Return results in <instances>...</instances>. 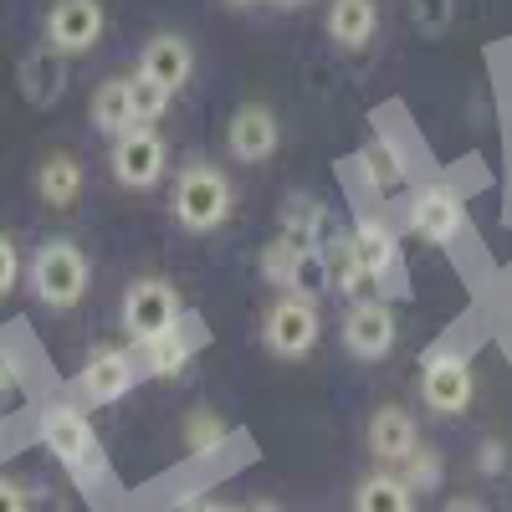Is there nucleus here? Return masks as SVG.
Instances as JSON below:
<instances>
[{
  "label": "nucleus",
  "instance_id": "obj_1",
  "mask_svg": "<svg viewBox=\"0 0 512 512\" xmlns=\"http://www.w3.org/2000/svg\"><path fill=\"white\" fill-rule=\"evenodd\" d=\"M169 210H175V221L185 231H195V236L216 231L231 216V180L221 175V169H210V164H190V169H180L175 195H169Z\"/></svg>",
  "mask_w": 512,
  "mask_h": 512
},
{
  "label": "nucleus",
  "instance_id": "obj_2",
  "mask_svg": "<svg viewBox=\"0 0 512 512\" xmlns=\"http://www.w3.org/2000/svg\"><path fill=\"white\" fill-rule=\"evenodd\" d=\"M31 292L41 297L47 308H77L88 297V256H82L72 241H47L36 256H31V272H26Z\"/></svg>",
  "mask_w": 512,
  "mask_h": 512
},
{
  "label": "nucleus",
  "instance_id": "obj_3",
  "mask_svg": "<svg viewBox=\"0 0 512 512\" xmlns=\"http://www.w3.org/2000/svg\"><path fill=\"white\" fill-rule=\"evenodd\" d=\"M123 328H128V338H134L139 349L159 344L164 333H175L180 328V297H175V287L159 282V277H139L134 287L123 292Z\"/></svg>",
  "mask_w": 512,
  "mask_h": 512
},
{
  "label": "nucleus",
  "instance_id": "obj_4",
  "mask_svg": "<svg viewBox=\"0 0 512 512\" xmlns=\"http://www.w3.org/2000/svg\"><path fill=\"white\" fill-rule=\"evenodd\" d=\"M41 446H47L72 477H93L98 441H93V425H88V415H82V410H72V405L41 410Z\"/></svg>",
  "mask_w": 512,
  "mask_h": 512
},
{
  "label": "nucleus",
  "instance_id": "obj_5",
  "mask_svg": "<svg viewBox=\"0 0 512 512\" xmlns=\"http://www.w3.org/2000/svg\"><path fill=\"white\" fill-rule=\"evenodd\" d=\"M318 308L308 303V297H282V303H272L267 323H262V344L277 354V359H303L313 344H318Z\"/></svg>",
  "mask_w": 512,
  "mask_h": 512
},
{
  "label": "nucleus",
  "instance_id": "obj_6",
  "mask_svg": "<svg viewBox=\"0 0 512 512\" xmlns=\"http://www.w3.org/2000/svg\"><path fill=\"white\" fill-rule=\"evenodd\" d=\"M103 36V6L98 0H57L52 16H47V47L62 57L77 52H93Z\"/></svg>",
  "mask_w": 512,
  "mask_h": 512
},
{
  "label": "nucleus",
  "instance_id": "obj_7",
  "mask_svg": "<svg viewBox=\"0 0 512 512\" xmlns=\"http://www.w3.org/2000/svg\"><path fill=\"white\" fill-rule=\"evenodd\" d=\"M113 175L128 190L159 185V175H164V139L154 134V128H144V123L128 128L123 139H113Z\"/></svg>",
  "mask_w": 512,
  "mask_h": 512
},
{
  "label": "nucleus",
  "instance_id": "obj_8",
  "mask_svg": "<svg viewBox=\"0 0 512 512\" xmlns=\"http://www.w3.org/2000/svg\"><path fill=\"white\" fill-rule=\"evenodd\" d=\"M344 349L354 359H384L395 349V313L379 297H359L344 318Z\"/></svg>",
  "mask_w": 512,
  "mask_h": 512
},
{
  "label": "nucleus",
  "instance_id": "obj_9",
  "mask_svg": "<svg viewBox=\"0 0 512 512\" xmlns=\"http://www.w3.org/2000/svg\"><path fill=\"white\" fill-rule=\"evenodd\" d=\"M420 395L436 415H461L472 405V369L456 354H431L420 369Z\"/></svg>",
  "mask_w": 512,
  "mask_h": 512
},
{
  "label": "nucleus",
  "instance_id": "obj_10",
  "mask_svg": "<svg viewBox=\"0 0 512 512\" xmlns=\"http://www.w3.org/2000/svg\"><path fill=\"white\" fill-rule=\"evenodd\" d=\"M461 221H466V210H461L456 190H446V185H425V190L410 200V226H415V236L436 241V246L456 241V236H461Z\"/></svg>",
  "mask_w": 512,
  "mask_h": 512
},
{
  "label": "nucleus",
  "instance_id": "obj_11",
  "mask_svg": "<svg viewBox=\"0 0 512 512\" xmlns=\"http://www.w3.org/2000/svg\"><path fill=\"white\" fill-rule=\"evenodd\" d=\"M77 390H82V400H88V405H113V400H123L128 390H134V359H128L123 349H98L88 364H82Z\"/></svg>",
  "mask_w": 512,
  "mask_h": 512
},
{
  "label": "nucleus",
  "instance_id": "obj_12",
  "mask_svg": "<svg viewBox=\"0 0 512 512\" xmlns=\"http://www.w3.org/2000/svg\"><path fill=\"white\" fill-rule=\"evenodd\" d=\"M277 118H272V108H262V103H246V108H236V118H231V134H226V144H231V154L236 159H246V164H262V159H272L277 154Z\"/></svg>",
  "mask_w": 512,
  "mask_h": 512
},
{
  "label": "nucleus",
  "instance_id": "obj_13",
  "mask_svg": "<svg viewBox=\"0 0 512 512\" xmlns=\"http://www.w3.org/2000/svg\"><path fill=\"white\" fill-rule=\"evenodd\" d=\"M144 77H154L164 93H180L190 72H195V52H190V41L185 36H154L149 47H144V62H139Z\"/></svg>",
  "mask_w": 512,
  "mask_h": 512
},
{
  "label": "nucleus",
  "instance_id": "obj_14",
  "mask_svg": "<svg viewBox=\"0 0 512 512\" xmlns=\"http://www.w3.org/2000/svg\"><path fill=\"white\" fill-rule=\"evenodd\" d=\"M415 446H420V436H415V420H410V410H400V405H384V410H374V415H369V451H374L379 461L400 466Z\"/></svg>",
  "mask_w": 512,
  "mask_h": 512
},
{
  "label": "nucleus",
  "instance_id": "obj_15",
  "mask_svg": "<svg viewBox=\"0 0 512 512\" xmlns=\"http://www.w3.org/2000/svg\"><path fill=\"white\" fill-rule=\"evenodd\" d=\"M374 26H379L374 0H333L328 6V36H333V47H344V52L369 47Z\"/></svg>",
  "mask_w": 512,
  "mask_h": 512
},
{
  "label": "nucleus",
  "instance_id": "obj_16",
  "mask_svg": "<svg viewBox=\"0 0 512 512\" xmlns=\"http://www.w3.org/2000/svg\"><path fill=\"white\" fill-rule=\"evenodd\" d=\"M93 128L108 139H123L128 128H139L134 103H128V77H108L103 88L93 93Z\"/></svg>",
  "mask_w": 512,
  "mask_h": 512
},
{
  "label": "nucleus",
  "instance_id": "obj_17",
  "mask_svg": "<svg viewBox=\"0 0 512 512\" xmlns=\"http://www.w3.org/2000/svg\"><path fill=\"white\" fill-rule=\"evenodd\" d=\"M354 241V256H359V267H364V277L374 282V277H384L395 262H400V246H395V231L384 226V221H359V231L349 236Z\"/></svg>",
  "mask_w": 512,
  "mask_h": 512
},
{
  "label": "nucleus",
  "instance_id": "obj_18",
  "mask_svg": "<svg viewBox=\"0 0 512 512\" xmlns=\"http://www.w3.org/2000/svg\"><path fill=\"white\" fill-rule=\"evenodd\" d=\"M36 190H41V200H47V205L67 210L82 195V164L72 154H52L47 164L36 169Z\"/></svg>",
  "mask_w": 512,
  "mask_h": 512
},
{
  "label": "nucleus",
  "instance_id": "obj_19",
  "mask_svg": "<svg viewBox=\"0 0 512 512\" xmlns=\"http://www.w3.org/2000/svg\"><path fill=\"white\" fill-rule=\"evenodd\" d=\"M354 507H359V512H415V492H410L395 472H379V477L359 482Z\"/></svg>",
  "mask_w": 512,
  "mask_h": 512
},
{
  "label": "nucleus",
  "instance_id": "obj_20",
  "mask_svg": "<svg viewBox=\"0 0 512 512\" xmlns=\"http://www.w3.org/2000/svg\"><path fill=\"white\" fill-rule=\"evenodd\" d=\"M359 159H364V169H369V185H374V190H390V185L405 180V159H400L390 144H384V139H374Z\"/></svg>",
  "mask_w": 512,
  "mask_h": 512
},
{
  "label": "nucleus",
  "instance_id": "obj_21",
  "mask_svg": "<svg viewBox=\"0 0 512 512\" xmlns=\"http://www.w3.org/2000/svg\"><path fill=\"white\" fill-rule=\"evenodd\" d=\"M128 103H134V118L149 128V123H159V118H164V108H169V93L159 88L154 77L134 72V77H128Z\"/></svg>",
  "mask_w": 512,
  "mask_h": 512
},
{
  "label": "nucleus",
  "instance_id": "obj_22",
  "mask_svg": "<svg viewBox=\"0 0 512 512\" xmlns=\"http://www.w3.org/2000/svg\"><path fill=\"white\" fill-rule=\"evenodd\" d=\"M400 482H405L410 492H431V487H441V456H436L431 446H415V451L400 461Z\"/></svg>",
  "mask_w": 512,
  "mask_h": 512
},
{
  "label": "nucleus",
  "instance_id": "obj_23",
  "mask_svg": "<svg viewBox=\"0 0 512 512\" xmlns=\"http://www.w3.org/2000/svg\"><path fill=\"white\" fill-rule=\"evenodd\" d=\"M185 359H190V344H185V333H180V328H175V333H164L159 344H149V369H154V374H180Z\"/></svg>",
  "mask_w": 512,
  "mask_h": 512
},
{
  "label": "nucleus",
  "instance_id": "obj_24",
  "mask_svg": "<svg viewBox=\"0 0 512 512\" xmlns=\"http://www.w3.org/2000/svg\"><path fill=\"white\" fill-rule=\"evenodd\" d=\"M410 16H415V26H420L425 36H436V31H446V21H451V0H410Z\"/></svg>",
  "mask_w": 512,
  "mask_h": 512
},
{
  "label": "nucleus",
  "instance_id": "obj_25",
  "mask_svg": "<svg viewBox=\"0 0 512 512\" xmlns=\"http://www.w3.org/2000/svg\"><path fill=\"white\" fill-rule=\"evenodd\" d=\"M21 277V256H16V241L11 236H0V297H6Z\"/></svg>",
  "mask_w": 512,
  "mask_h": 512
},
{
  "label": "nucleus",
  "instance_id": "obj_26",
  "mask_svg": "<svg viewBox=\"0 0 512 512\" xmlns=\"http://www.w3.org/2000/svg\"><path fill=\"white\" fill-rule=\"evenodd\" d=\"M190 441H195L200 451H205L210 441H221V420H210V415H195V420H190Z\"/></svg>",
  "mask_w": 512,
  "mask_h": 512
},
{
  "label": "nucleus",
  "instance_id": "obj_27",
  "mask_svg": "<svg viewBox=\"0 0 512 512\" xmlns=\"http://www.w3.org/2000/svg\"><path fill=\"white\" fill-rule=\"evenodd\" d=\"M0 512H26V487L11 477H0Z\"/></svg>",
  "mask_w": 512,
  "mask_h": 512
},
{
  "label": "nucleus",
  "instance_id": "obj_28",
  "mask_svg": "<svg viewBox=\"0 0 512 512\" xmlns=\"http://www.w3.org/2000/svg\"><path fill=\"white\" fill-rule=\"evenodd\" d=\"M446 512H487V507L472 502V497H456V502H446Z\"/></svg>",
  "mask_w": 512,
  "mask_h": 512
},
{
  "label": "nucleus",
  "instance_id": "obj_29",
  "mask_svg": "<svg viewBox=\"0 0 512 512\" xmlns=\"http://www.w3.org/2000/svg\"><path fill=\"white\" fill-rule=\"evenodd\" d=\"M482 466H487V472H497V466H502V451H497V446H487V451H482Z\"/></svg>",
  "mask_w": 512,
  "mask_h": 512
},
{
  "label": "nucleus",
  "instance_id": "obj_30",
  "mask_svg": "<svg viewBox=\"0 0 512 512\" xmlns=\"http://www.w3.org/2000/svg\"><path fill=\"white\" fill-rule=\"evenodd\" d=\"M251 512H282V507H272V502H256Z\"/></svg>",
  "mask_w": 512,
  "mask_h": 512
},
{
  "label": "nucleus",
  "instance_id": "obj_31",
  "mask_svg": "<svg viewBox=\"0 0 512 512\" xmlns=\"http://www.w3.org/2000/svg\"><path fill=\"white\" fill-rule=\"evenodd\" d=\"M210 512H236V507H210Z\"/></svg>",
  "mask_w": 512,
  "mask_h": 512
},
{
  "label": "nucleus",
  "instance_id": "obj_32",
  "mask_svg": "<svg viewBox=\"0 0 512 512\" xmlns=\"http://www.w3.org/2000/svg\"><path fill=\"white\" fill-rule=\"evenodd\" d=\"M277 6H297V0H277Z\"/></svg>",
  "mask_w": 512,
  "mask_h": 512
},
{
  "label": "nucleus",
  "instance_id": "obj_33",
  "mask_svg": "<svg viewBox=\"0 0 512 512\" xmlns=\"http://www.w3.org/2000/svg\"><path fill=\"white\" fill-rule=\"evenodd\" d=\"M236 6H246V0H236Z\"/></svg>",
  "mask_w": 512,
  "mask_h": 512
}]
</instances>
